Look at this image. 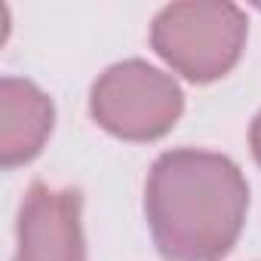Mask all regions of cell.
<instances>
[{"label": "cell", "instance_id": "6da1fadb", "mask_svg": "<svg viewBox=\"0 0 261 261\" xmlns=\"http://www.w3.org/2000/svg\"><path fill=\"white\" fill-rule=\"evenodd\" d=\"M246 212L249 185L230 157L175 148L154 160L145 215L166 261H221L240 240Z\"/></svg>", "mask_w": 261, "mask_h": 261}, {"label": "cell", "instance_id": "7a4b0ae2", "mask_svg": "<svg viewBox=\"0 0 261 261\" xmlns=\"http://www.w3.org/2000/svg\"><path fill=\"white\" fill-rule=\"evenodd\" d=\"M246 31V13L237 4H172L157 13L151 46L181 77L212 83L240 62Z\"/></svg>", "mask_w": 261, "mask_h": 261}, {"label": "cell", "instance_id": "3957f363", "mask_svg": "<svg viewBox=\"0 0 261 261\" xmlns=\"http://www.w3.org/2000/svg\"><path fill=\"white\" fill-rule=\"evenodd\" d=\"M185 111L181 86L160 68L126 59L111 65L89 92V114L105 133L126 142L166 136Z\"/></svg>", "mask_w": 261, "mask_h": 261}, {"label": "cell", "instance_id": "277c9868", "mask_svg": "<svg viewBox=\"0 0 261 261\" xmlns=\"http://www.w3.org/2000/svg\"><path fill=\"white\" fill-rule=\"evenodd\" d=\"M13 261H86L80 227V194L49 185H31L16 227Z\"/></svg>", "mask_w": 261, "mask_h": 261}, {"label": "cell", "instance_id": "5b68a950", "mask_svg": "<svg viewBox=\"0 0 261 261\" xmlns=\"http://www.w3.org/2000/svg\"><path fill=\"white\" fill-rule=\"evenodd\" d=\"M53 98L31 80H0V163L16 169L31 163L53 133Z\"/></svg>", "mask_w": 261, "mask_h": 261}, {"label": "cell", "instance_id": "8992f818", "mask_svg": "<svg viewBox=\"0 0 261 261\" xmlns=\"http://www.w3.org/2000/svg\"><path fill=\"white\" fill-rule=\"evenodd\" d=\"M249 145H252V154H255V160H258V166H261V111H258V117L252 120V129H249Z\"/></svg>", "mask_w": 261, "mask_h": 261}]
</instances>
